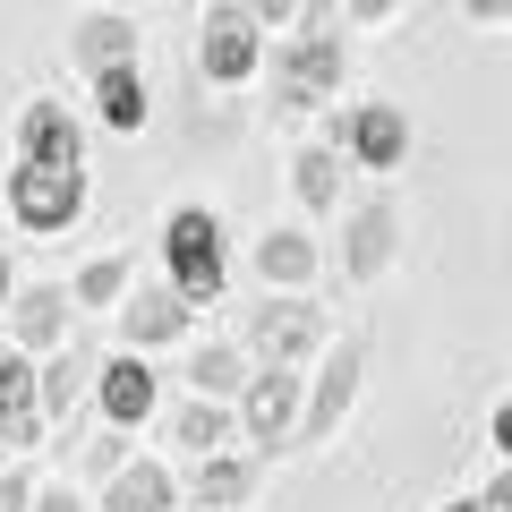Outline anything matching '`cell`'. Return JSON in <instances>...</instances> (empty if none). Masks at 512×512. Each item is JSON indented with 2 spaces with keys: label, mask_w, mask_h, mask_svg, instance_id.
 Here are the masks:
<instances>
[{
  "label": "cell",
  "mask_w": 512,
  "mask_h": 512,
  "mask_svg": "<svg viewBox=\"0 0 512 512\" xmlns=\"http://www.w3.org/2000/svg\"><path fill=\"white\" fill-rule=\"evenodd\" d=\"M163 274L188 308H222L231 291V248H222V214L214 205H171L163 222Z\"/></svg>",
  "instance_id": "cell-1"
},
{
  "label": "cell",
  "mask_w": 512,
  "mask_h": 512,
  "mask_svg": "<svg viewBox=\"0 0 512 512\" xmlns=\"http://www.w3.org/2000/svg\"><path fill=\"white\" fill-rule=\"evenodd\" d=\"M265 69H274V111L308 120V111H333V94L350 77V43H342V26L333 35H282Z\"/></svg>",
  "instance_id": "cell-2"
},
{
  "label": "cell",
  "mask_w": 512,
  "mask_h": 512,
  "mask_svg": "<svg viewBox=\"0 0 512 512\" xmlns=\"http://www.w3.org/2000/svg\"><path fill=\"white\" fill-rule=\"evenodd\" d=\"M333 325L325 308H316L308 291H265V308H248V325H239V350H248L256 367H299V359H325Z\"/></svg>",
  "instance_id": "cell-3"
},
{
  "label": "cell",
  "mask_w": 512,
  "mask_h": 512,
  "mask_svg": "<svg viewBox=\"0 0 512 512\" xmlns=\"http://www.w3.org/2000/svg\"><path fill=\"white\" fill-rule=\"evenodd\" d=\"M265 69V18L248 0H205V26H197V77L205 86H248Z\"/></svg>",
  "instance_id": "cell-4"
},
{
  "label": "cell",
  "mask_w": 512,
  "mask_h": 512,
  "mask_svg": "<svg viewBox=\"0 0 512 512\" xmlns=\"http://www.w3.org/2000/svg\"><path fill=\"white\" fill-rule=\"evenodd\" d=\"M299 419H308V376H299V367H256V384L239 393V427H248V453L299 444Z\"/></svg>",
  "instance_id": "cell-5"
},
{
  "label": "cell",
  "mask_w": 512,
  "mask_h": 512,
  "mask_svg": "<svg viewBox=\"0 0 512 512\" xmlns=\"http://www.w3.org/2000/svg\"><path fill=\"white\" fill-rule=\"evenodd\" d=\"M359 376H367V342H359V333H333L325 359H316V376H308V419H299V444H325L333 427L350 419Z\"/></svg>",
  "instance_id": "cell-6"
},
{
  "label": "cell",
  "mask_w": 512,
  "mask_h": 512,
  "mask_svg": "<svg viewBox=\"0 0 512 512\" xmlns=\"http://www.w3.org/2000/svg\"><path fill=\"white\" fill-rule=\"evenodd\" d=\"M325 146H342L359 171H393L410 154V120H402V103H333L325 111Z\"/></svg>",
  "instance_id": "cell-7"
},
{
  "label": "cell",
  "mask_w": 512,
  "mask_h": 512,
  "mask_svg": "<svg viewBox=\"0 0 512 512\" xmlns=\"http://www.w3.org/2000/svg\"><path fill=\"white\" fill-rule=\"evenodd\" d=\"M9 214H18V231L52 239L69 231L77 214H86V171H52V163H18L9 171Z\"/></svg>",
  "instance_id": "cell-8"
},
{
  "label": "cell",
  "mask_w": 512,
  "mask_h": 512,
  "mask_svg": "<svg viewBox=\"0 0 512 512\" xmlns=\"http://www.w3.org/2000/svg\"><path fill=\"white\" fill-rule=\"evenodd\" d=\"M43 436H52V419H43V359L18 350V342H0V444L35 453Z\"/></svg>",
  "instance_id": "cell-9"
},
{
  "label": "cell",
  "mask_w": 512,
  "mask_h": 512,
  "mask_svg": "<svg viewBox=\"0 0 512 512\" xmlns=\"http://www.w3.org/2000/svg\"><path fill=\"white\" fill-rule=\"evenodd\" d=\"M18 163H52V171H86V120L52 94L18 111Z\"/></svg>",
  "instance_id": "cell-10"
},
{
  "label": "cell",
  "mask_w": 512,
  "mask_h": 512,
  "mask_svg": "<svg viewBox=\"0 0 512 512\" xmlns=\"http://www.w3.org/2000/svg\"><path fill=\"white\" fill-rule=\"evenodd\" d=\"M111 325H120V350H163V342H180V333L197 325V308L171 291V274H154V282L128 291V308L111 316Z\"/></svg>",
  "instance_id": "cell-11"
},
{
  "label": "cell",
  "mask_w": 512,
  "mask_h": 512,
  "mask_svg": "<svg viewBox=\"0 0 512 512\" xmlns=\"http://www.w3.org/2000/svg\"><path fill=\"white\" fill-rule=\"evenodd\" d=\"M77 325V291L69 282H18V299H9V342L35 350V359H52L60 342H69Z\"/></svg>",
  "instance_id": "cell-12"
},
{
  "label": "cell",
  "mask_w": 512,
  "mask_h": 512,
  "mask_svg": "<svg viewBox=\"0 0 512 512\" xmlns=\"http://www.w3.org/2000/svg\"><path fill=\"white\" fill-rule=\"evenodd\" d=\"M154 402H163V376H154L146 350H120V359H103V384H94V410H103V427H137L154 419Z\"/></svg>",
  "instance_id": "cell-13"
},
{
  "label": "cell",
  "mask_w": 512,
  "mask_h": 512,
  "mask_svg": "<svg viewBox=\"0 0 512 512\" xmlns=\"http://www.w3.org/2000/svg\"><path fill=\"white\" fill-rule=\"evenodd\" d=\"M393 248H402V214L384 197H367V205L342 214V282H376L393 265Z\"/></svg>",
  "instance_id": "cell-14"
},
{
  "label": "cell",
  "mask_w": 512,
  "mask_h": 512,
  "mask_svg": "<svg viewBox=\"0 0 512 512\" xmlns=\"http://www.w3.org/2000/svg\"><path fill=\"white\" fill-rule=\"evenodd\" d=\"M137 52H146V35H137V18H120V9H77V18H69V60L86 77L137 69Z\"/></svg>",
  "instance_id": "cell-15"
},
{
  "label": "cell",
  "mask_w": 512,
  "mask_h": 512,
  "mask_svg": "<svg viewBox=\"0 0 512 512\" xmlns=\"http://www.w3.org/2000/svg\"><path fill=\"white\" fill-rule=\"evenodd\" d=\"M316 274H325V248H316L308 222H274V231L256 239V282L265 291H308Z\"/></svg>",
  "instance_id": "cell-16"
},
{
  "label": "cell",
  "mask_w": 512,
  "mask_h": 512,
  "mask_svg": "<svg viewBox=\"0 0 512 512\" xmlns=\"http://www.w3.org/2000/svg\"><path fill=\"white\" fill-rule=\"evenodd\" d=\"M180 495H188L197 512H239V504L256 495V453L239 444V453H205V461H188Z\"/></svg>",
  "instance_id": "cell-17"
},
{
  "label": "cell",
  "mask_w": 512,
  "mask_h": 512,
  "mask_svg": "<svg viewBox=\"0 0 512 512\" xmlns=\"http://www.w3.org/2000/svg\"><path fill=\"white\" fill-rule=\"evenodd\" d=\"M94 384H103V359H94L86 342H60L52 359H43V419H52V427H69V410L86 402Z\"/></svg>",
  "instance_id": "cell-18"
},
{
  "label": "cell",
  "mask_w": 512,
  "mask_h": 512,
  "mask_svg": "<svg viewBox=\"0 0 512 512\" xmlns=\"http://www.w3.org/2000/svg\"><path fill=\"white\" fill-rule=\"evenodd\" d=\"M171 444H180L188 461H205V453H239V444H248V427H239V402H188L180 419H171Z\"/></svg>",
  "instance_id": "cell-19"
},
{
  "label": "cell",
  "mask_w": 512,
  "mask_h": 512,
  "mask_svg": "<svg viewBox=\"0 0 512 512\" xmlns=\"http://www.w3.org/2000/svg\"><path fill=\"white\" fill-rule=\"evenodd\" d=\"M103 512H180V478L163 461H128L120 478H103Z\"/></svg>",
  "instance_id": "cell-20"
},
{
  "label": "cell",
  "mask_w": 512,
  "mask_h": 512,
  "mask_svg": "<svg viewBox=\"0 0 512 512\" xmlns=\"http://www.w3.org/2000/svg\"><path fill=\"white\" fill-rule=\"evenodd\" d=\"M146 111H154L146 69H103V77H94V120H103L111 137H137V128H146Z\"/></svg>",
  "instance_id": "cell-21"
},
{
  "label": "cell",
  "mask_w": 512,
  "mask_h": 512,
  "mask_svg": "<svg viewBox=\"0 0 512 512\" xmlns=\"http://www.w3.org/2000/svg\"><path fill=\"white\" fill-rule=\"evenodd\" d=\"M342 146H299L291 154V197L308 205V214H342Z\"/></svg>",
  "instance_id": "cell-22"
},
{
  "label": "cell",
  "mask_w": 512,
  "mask_h": 512,
  "mask_svg": "<svg viewBox=\"0 0 512 512\" xmlns=\"http://www.w3.org/2000/svg\"><path fill=\"white\" fill-rule=\"evenodd\" d=\"M248 384H256V367H248L239 342H205L197 359H188V393H205V402H239Z\"/></svg>",
  "instance_id": "cell-23"
},
{
  "label": "cell",
  "mask_w": 512,
  "mask_h": 512,
  "mask_svg": "<svg viewBox=\"0 0 512 512\" xmlns=\"http://www.w3.org/2000/svg\"><path fill=\"white\" fill-rule=\"evenodd\" d=\"M69 291H77V308H111V316H120V308H128V291H137V256H128V248L94 256V265H77Z\"/></svg>",
  "instance_id": "cell-24"
},
{
  "label": "cell",
  "mask_w": 512,
  "mask_h": 512,
  "mask_svg": "<svg viewBox=\"0 0 512 512\" xmlns=\"http://www.w3.org/2000/svg\"><path fill=\"white\" fill-rule=\"evenodd\" d=\"M77 461H86V478H120V470H128V427H103Z\"/></svg>",
  "instance_id": "cell-25"
},
{
  "label": "cell",
  "mask_w": 512,
  "mask_h": 512,
  "mask_svg": "<svg viewBox=\"0 0 512 512\" xmlns=\"http://www.w3.org/2000/svg\"><path fill=\"white\" fill-rule=\"evenodd\" d=\"M35 495H43V478L26 470V461H9V478H0V512H35Z\"/></svg>",
  "instance_id": "cell-26"
},
{
  "label": "cell",
  "mask_w": 512,
  "mask_h": 512,
  "mask_svg": "<svg viewBox=\"0 0 512 512\" xmlns=\"http://www.w3.org/2000/svg\"><path fill=\"white\" fill-rule=\"evenodd\" d=\"M256 18H265V35H291L299 26V9H308V0H248Z\"/></svg>",
  "instance_id": "cell-27"
},
{
  "label": "cell",
  "mask_w": 512,
  "mask_h": 512,
  "mask_svg": "<svg viewBox=\"0 0 512 512\" xmlns=\"http://www.w3.org/2000/svg\"><path fill=\"white\" fill-rule=\"evenodd\" d=\"M333 26H342V0H308L291 35H333Z\"/></svg>",
  "instance_id": "cell-28"
},
{
  "label": "cell",
  "mask_w": 512,
  "mask_h": 512,
  "mask_svg": "<svg viewBox=\"0 0 512 512\" xmlns=\"http://www.w3.org/2000/svg\"><path fill=\"white\" fill-rule=\"evenodd\" d=\"M35 512H86V504H77V487H69V478H43V495H35Z\"/></svg>",
  "instance_id": "cell-29"
},
{
  "label": "cell",
  "mask_w": 512,
  "mask_h": 512,
  "mask_svg": "<svg viewBox=\"0 0 512 512\" xmlns=\"http://www.w3.org/2000/svg\"><path fill=\"white\" fill-rule=\"evenodd\" d=\"M393 9H402V0H342V18H350V26H384Z\"/></svg>",
  "instance_id": "cell-30"
},
{
  "label": "cell",
  "mask_w": 512,
  "mask_h": 512,
  "mask_svg": "<svg viewBox=\"0 0 512 512\" xmlns=\"http://www.w3.org/2000/svg\"><path fill=\"white\" fill-rule=\"evenodd\" d=\"M478 504H487V512H512V461L487 478V487H478Z\"/></svg>",
  "instance_id": "cell-31"
},
{
  "label": "cell",
  "mask_w": 512,
  "mask_h": 512,
  "mask_svg": "<svg viewBox=\"0 0 512 512\" xmlns=\"http://www.w3.org/2000/svg\"><path fill=\"white\" fill-rule=\"evenodd\" d=\"M487 436H495V453L512 461V402H495V419H487Z\"/></svg>",
  "instance_id": "cell-32"
},
{
  "label": "cell",
  "mask_w": 512,
  "mask_h": 512,
  "mask_svg": "<svg viewBox=\"0 0 512 512\" xmlns=\"http://www.w3.org/2000/svg\"><path fill=\"white\" fill-rule=\"evenodd\" d=\"M470 18H512V0H461Z\"/></svg>",
  "instance_id": "cell-33"
},
{
  "label": "cell",
  "mask_w": 512,
  "mask_h": 512,
  "mask_svg": "<svg viewBox=\"0 0 512 512\" xmlns=\"http://www.w3.org/2000/svg\"><path fill=\"white\" fill-rule=\"evenodd\" d=\"M9 299H18V274H9V256H0V316H9Z\"/></svg>",
  "instance_id": "cell-34"
},
{
  "label": "cell",
  "mask_w": 512,
  "mask_h": 512,
  "mask_svg": "<svg viewBox=\"0 0 512 512\" xmlns=\"http://www.w3.org/2000/svg\"><path fill=\"white\" fill-rule=\"evenodd\" d=\"M436 512H487V504H478V495H453V504H436Z\"/></svg>",
  "instance_id": "cell-35"
},
{
  "label": "cell",
  "mask_w": 512,
  "mask_h": 512,
  "mask_svg": "<svg viewBox=\"0 0 512 512\" xmlns=\"http://www.w3.org/2000/svg\"><path fill=\"white\" fill-rule=\"evenodd\" d=\"M9 461H18V453H9V444H0V478H9Z\"/></svg>",
  "instance_id": "cell-36"
}]
</instances>
